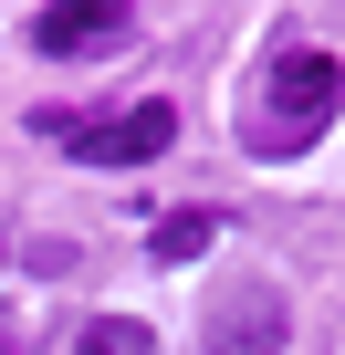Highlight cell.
Returning a JSON list of instances; mask_svg holds the SVG:
<instances>
[{"label": "cell", "mask_w": 345, "mask_h": 355, "mask_svg": "<svg viewBox=\"0 0 345 355\" xmlns=\"http://www.w3.org/2000/svg\"><path fill=\"white\" fill-rule=\"evenodd\" d=\"M335 105H345V63L335 53H314V42L272 53L262 63V94H251V157H303L335 125Z\"/></svg>", "instance_id": "6da1fadb"}, {"label": "cell", "mask_w": 345, "mask_h": 355, "mask_svg": "<svg viewBox=\"0 0 345 355\" xmlns=\"http://www.w3.org/2000/svg\"><path fill=\"white\" fill-rule=\"evenodd\" d=\"M42 136H63L84 167H146V157L178 146V105L146 94V105H126V115H42Z\"/></svg>", "instance_id": "7a4b0ae2"}, {"label": "cell", "mask_w": 345, "mask_h": 355, "mask_svg": "<svg viewBox=\"0 0 345 355\" xmlns=\"http://www.w3.org/2000/svg\"><path fill=\"white\" fill-rule=\"evenodd\" d=\"M283 334H293V324H283V293H272V282H230V293L210 303V345H220V355H283Z\"/></svg>", "instance_id": "3957f363"}, {"label": "cell", "mask_w": 345, "mask_h": 355, "mask_svg": "<svg viewBox=\"0 0 345 355\" xmlns=\"http://www.w3.org/2000/svg\"><path fill=\"white\" fill-rule=\"evenodd\" d=\"M126 0H53V11L32 21V42L53 53V63H74V53H94V42H126Z\"/></svg>", "instance_id": "277c9868"}, {"label": "cell", "mask_w": 345, "mask_h": 355, "mask_svg": "<svg viewBox=\"0 0 345 355\" xmlns=\"http://www.w3.org/2000/svg\"><path fill=\"white\" fill-rule=\"evenodd\" d=\"M210 241H220V209H167V220L146 230V251H157V261H199Z\"/></svg>", "instance_id": "5b68a950"}, {"label": "cell", "mask_w": 345, "mask_h": 355, "mask_svg": "<svg viewBox=\"0 0 345 355\" xmlns=\"http://www.w3.org/2000/svg\"><path fill=\"white\" fill-rule=\"evenodd\" d=\"M74 355H157V334H146L136 313H94V324L74 334Z\"/></svg>", "instance_id": "8992f818"}]
</instances>
